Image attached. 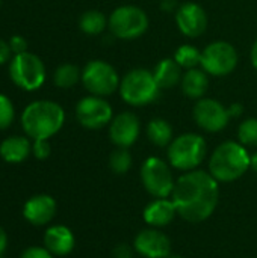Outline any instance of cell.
I'll return each instance as SVG.
<instances>
[{
	"instance_id": "31",
	"label": "cell",
	"mask_w": 257,
	"mask_h": 258,
	"mask_svg": "<svg viewBox=\"0 0 257 258\" xmlns=\"http://www.w3.org/2000/svg\"><path fill=\"white\" fill-rule=\"evenodd\" d=\"M9 47H11V51L12 53L20 54V53L27 51V41L23 36H20V35H14L9 39Z\"/></svg>"
},
{
	"instance_id": "38",
	"label": "cell",
	"mask_w": 257,
	"mask_h": 258,
	"mask_svg": "<svg viewBox=\"0 0 257 258\" xmlns=\"http://www.w3.org/2000/svg\"><path fill=\"white\" fill-rule=\"evenodd\" d=\"M250 168H251L254 172H257V153L254 156H251V165H250Z\"/></svg>"
},
{
	"instance_id": "22",
	"label": "cell",
	"mask_w": 257,
	"mask_h": 258,
	"mask_svg": "<svg viewBox=\"0 0 257 258\" xmlns=\"http://www.w3.org/2000/svg\"><path fill=\"white\" fill-rule=\"evenodd\" d=\"M147 135L156 147H167L173 142V127L162 118H155L148 122Z\"/></svg>"
},
{
	"instance_id": "29",
	"label": "cell",
	"mask_w": 257,
	"mask_h": 258,
	"mask_svg": "<svg viewBox=\"0 0 257 258\" xmlns=\"http://www.w3.org/2000/svg\"><path fill=\"white\" fill-rule=\"evenodd\" d=\"M52 153V148H50V144H48V139H38V141H33L32 144V154L38 159V160H45Z\"/></svg>"
},
{
	"instance_id": "40",
	"label": "cell",
	"mask_w": 257,
	"mask_h": 258,
	"mask_svg": "<svg viewBox=\"0 0 257 258\" xmlns=\"http://www.w3.org/2000/svg\"><path fill=\"white\" fill-rule=\"evenodd\" d=\"M0 2H2V0H0Z\"/></svg>"
},
{
	"instance_id": "13",
	"label": "cell",
	"mask_w": 257,
	"mask_h": 258,
	"mask_svg": "<svg viewBox=\"0 0 257 258\" xmlns=\"http://www.w3.org/2000/svg\"><path fill=\"white\" fill-rule=\"evenodd\" d=\"M139 119L132 112H123L117 115L109 127V138L118 148L132 147L139 136Z\"/></svg>"
},
{
	"instance_id": "35",
	"label": "cell",
	"mask_w": 257,
	"mask_h": 258,
	"mask_svg": "<svg viewBox=\"0 0 257 258\" xmlns=\"http://www.w3.org/2000/svg\"><path fill=\"white\" fill-rule=\"evenodd\" d=\"M229 113H230V116H239L242 113V106L241 104H233L229 109Z\"/></svg>"
},
{
	"instance_id": "32",
	"label": "cell",
	"mask_w": 257,
	"mask_h": 258,
	"mask_svg": "<svg viewBox=\"0 0 257 258\" xmlns=\"http://www.w3.org/2000/svg\"><path fill=\"white\" fill-rule=\"evenodd\" d=\"M133 257V251L130 246L127 245H118L115 249H114V258H132Z\"/></svg>"
},
{
	"instance_id": "23",
	"label": "cell",
	"mask_w": 257,
	"mask_h": 258,
	"mask_svg": "<svg viewBox=\"0 0 257 258\" xmlns=\"http://www.w3.org/2000/svg\"><path fill=\"white\" fill-rule=\"evenodd\" d=\"M108 26L106 17L100 11H86L79 20V27L86 35H98Z\"/></svg>"
},
{
	"instance_id": "17",
	"label": "cell",
	"mask_w": 257,
	"mask_h": 258,
	"mask_svg": "<svg viewBox=\"0 0 257 258\" xmlns=\"http://www.w3.org/2000/svg\"><path fill=\"white\" fill-rule=\"evenodd\" d=\"M74 234L65 225H52L45 230L44 234V246L58 257L68 255L74 249Z\"/></svg>"
},
{
	"instance_id": "37",
	"label": "cell",
	"mask_w": 257,
	"mask_h": 258,
	"mask_svg": "<svg viewBox=\"0 0 257 258\" xmlns=\"http://www.w3.org/2000/svg\"><path fill=\"white\" fill-rule=\"evenodd\" d=\"M174 5H176V0H164L162 8H164L165 11H171V9L174 8Z\"/></svg>"
},
{
	"instance_id": "3",
	"label": "cell",
	"mask_w": 257,
	"mask_h": 258,
	"mask_svg": "<svg viewBox=\"0 0 257 258\" xmlns=\"http://www.w3.org/2000/svg\"><path fill=\"white\" fill-rule=\"evenodd\" d=\"M251 165V156L241 142H224L212 153L209 172L217 181L230 183L241 178Z\"/></svg>"
},
{
	"instance_id": "39",
	"label": "cell",
	"mask_w": 257,
	"mask_h": 258,
	"mask_svg": "<svg viewBox=\"0 0 257 258\" xmlns=\"http://www.w3.org/2000/svg\"><path fill=\"white\" fill-rule=\"evenodd\" d=\"M167 258H183V257H180V255H173V254H170V255H168Z\"/></svg>"
},
{
	"instance_id": "36",
	"label": "cell",
	"mask_w": 257,
	"mask_h": 258,
	"mask_svg": "<svg viewBox=\"0 0 257 258\" xmlns=\"http://www.w3.org/2000/svg\"><path fill=\"white\" fill-rule=\"evenodd\" d=\"M250 57H251V63H253V67L257 70V41L253 44V47H251Z\"/></svg>"
},
{
	"instance_id": "30",
	"label": "cell",
	"mask_w": 257,
	"mask_h": 258,
	"mask_svg": "<svg viewBox=\"0 0 257 258\" xmlns=\"http://www.w3.org/2000/svg\"><path fill=\"white\" fill-rule=\"evenodd\" d=\"M20 258H53V254L45 246H29L23 251Z\"/></svg>"
},
{
	"instance_id": "33",
	"label": "cell",
	"mask_w": 257,
	"mask_h": 258,
	"mask_svg": "<svg viewBox=\"0 0 257 258\" xmlns=\"http://www.w3.org/2000/svg\"><path fill=\"white\" fill-rule=\"evenodd\" d=\"M11 57V47H9V42L0 39V65L6 63Z\"/></svg>"
},
{
	"instance_id": "2",
	"label": "cell",
	"mask_w": 257,
	"mask_h": 258,
	"mask_svg": "<svg viewBox=\"0 0 257 258\" xmlns=\"http://www.w3.org/2000/svg\"><path fill=\"white\" fill-rule=\"evenodd\" d=\"M64 109L48 100H38L27 104L21 113V127L24 133L33 141L50 139L64 125Z\"/></svg>"
},
{
	"instance_id": "24",
	"label": "cell",
	"mask_w": 257,
	"mask_h": 258,
	"mask_svg": "<svg viewBox=\"0 0 257 258\" xmlns=\"http://www.w3.org/2000/svg\"><path fill=\"white\" fill-rule=\"evenodd\" d=\"M79 79H82V73L73 63H64V65L58 67L55 74H53L55 85L58 88H62V89L73 88L79 82Z\"/></svg>"
},
{
	"instance_id": "19",
	"label": "cell",
	"mask_w": 257,
	"mask_h": 258,
	"mask_svg": "<svg viewBox=\"0 0 257 258\" xmlns=\"http://www.w3.org/2000/svg\"><path fill=\"white\" fill-rule=\"evenodd\" d=\"M32 153V144L24 136H9L0 144V157L6 163H21Z\"/></svg>"
},
{
	"instance_id": "28",
	"label": "cell",
	"mask_w": 257,
	"mask_h": 258,
	"mask_svg": "<svg viewBox=\"0 0 257 258\" xmlns=\"http://www.w3.org/2000/svg\"><path fill=\"white\" fill-rule=\"evenodd\" d=\"M15 118V110L12 101L5 95L0 94V130H6Z\"/></svg>"
},
{
	"instance_id": "15",
	"label": "cell",
	"mask_w": 257,
	"mask_h": 258,
	"mask_svg": "<svg viewBox=\"0 0 257 258\" xmlns=\"http://www.w3.org/2000/svg\"><path fill=\"white\" fill-rule=\"evenodd\" d=\"M135 251L145 258H167L171 254L170 239L156 228L142 230L135 239Z\"/></svg>"
},
{
	"instance_id": "5",
	"label": "cell",
	"mask_w": 257,
	"mask_h": 258,
	"mask_svg": "<svg viewBox=\"0 0 257 258\" xmlns=\"http://www.w3.org/2000/svg\"><path fill=\"white\" fill-rule=\"evenodd\" d=\"M161 88L158 86L153 73L136 68L129 71L120 82L121 98L130 106H145L159 97Z\"/></svg>"
},
{
	"instance_id": "10",
	"label": "cell",
	"mask_w": 257,
	"mask_h": 258,
	"mask_svg": "<svg viewBox=\"0 0 257 258\" xmlns=\"http://www.w3.org/2000/svg\"><path fill=\"white\" fill-rule=\"evenodd\" d=\"M203 70L211 76H227L238 65V53L235 47L226 41H215L201 51Z\"/></svg>"
},
{
	"instance_id": "34",
	"label": "cell",
	"mask_w": 257,
	"mask_h": 258,
	"mask_svg": "<svg viewBox=\"0 0 257 258\" xmlns=\"http://www.w3.org/2000/svg\"><path fill=\"white\" fill-rule=\"evenodd\" d=\"M6 248H8V236H6L5 230L0 227V258L5 254Z\"/></svg>"
},
{
	"instance_id": "26",
	"label": "cell",
	"mask_w": 257,
	"mask_h": 258,
	"mask_svg": "<svg viewBox=\"0 0 257 258\" xmlns=\"http://www.w3.org/2000/svg\"><path fill=\"white\" fill-rule=\"evenodd\" d=\"M109 166L115 174H126L132 168V154L127 148L115 150L109 157Z\"/></svg>"
},
{
	"instance_id": "7",
	"label": "cell",
	"mask_w": 257,
	"mask_h": 258,
	"mask_svg": "<svg viewBox=\"0 0 257 258\" xmlns=\"http://www.w3.org/2000/svg\"><path fill=\"white\" fill-rule=\"evenodd\" d=\"M108 26L115 38L120 39H136L142 36L148 29L147 14L133 5H126L117 8L109 20Z\"/></svg>"
},
{
	"instance_id": "8",
	"label": "cell",
	"mask_w": 257,
	"mask_h": 258,
	"mask_svg": "<svg viewBox=\"0 0 257 258\" xmlns=\"http://www.w3.org/2000/svg\"><path fill=\"white\" fill-rule=\"evenodd\" d=\"M82 83L91 95L106 97L120 88V77L115 68L105 60H91L82 71Z\"/></svg>"
},
{
	"instance_id": "4",
	"label": "cell",
	"mask_w": 257,
	"mask_h": 258,
	"mask_svg": "<svg viewBox=\"0 0 257 258\" xmlns=\"http://www.w3.org/2000/svg\"><path fill=\"white\" fill-rule=\"evenodd\" d=\"M208 153V145L203 136L185 133L176 138L168 147V160L171 166L180 171H194L201 165Z\"/></svg>"
},
{
	"instance_id": "1",
	"label": "cell",
	"mask_w": 257,
	"mask_h": 258,
	"mask_svg": "<svg viewBox=\"0 0 257 258\" xmlns=\"http://www.w3.org/2000/svg\"><path fill=\"white\" fill-rule=\"evenodd\" d=\"M177 215L191 224L206 221L220 201L218 181L211 172L194 169L182 175L171 194Z\"/></svg>"
},
{
	"instance_id": "25",
	"label": "cell",
	"mask_w": 257,
	"mask_h": 258,
	"mask_svg": "<svg viewBox=\"0 0 257 258\" xmlns=\"http://www.w3.org/2000/svg\"><path fill=\"white\" fill-rule=\"evenodd\" d=\"M174 60L180 65V68L192 70L201 62V51H198L194 45L183 44L174 53Z\"/></svg>"
},
{
	"instance_id": "9",
	"label": "cell",
	"mask_w": 257,
	"mask_h": 258,
	"mask_svg": "<svg viewBox=\"0 0 257 258\" xmlns=\"http://www.w3.org/2000/svg\"><path fill=\"white\" fill-rule=\"evenodd\" d=\"M141 180L145 190L155 198H168L174 190L170 166L159 157H148L141 168Z\"/></svg>"
},
{
	"instance_id": "27",
	"label": "cell",
	"mask_w": 257,
	"mask_h": 258,
	"mask_svg": "<svg viewBox=\"0 0 257 258\" xmlns=\"http://www.w3.org/2000/svg\"><path fill=\"white\" fill-rule=\"evenodd\" d=\"M238 138L242 145L257 147V118H248L239 125Z\"/></svg>"
},
{
	"instance_id": "20",
	"label": "cell",
	"mask_w": 257,
	"mask_h": 258,
	"mask_svg": "<svg viewBox=\"0 0 257 258\" xmlns=\"http://www.w3.org/2000/svg\"><path fill=\"white\" fill-rule=\"evenodd\" d=\"M180 85H182L183 94L188 98L200 100L204 97V94L208 92V88H209L208 73L204 70H198V68L188 70L185 73V76L182 77Z\"/></svg>"
},
{
	"instance_id": "6",
	"label": "cell",
	"mask_w": 257,
	"mask_h": 258,
	"mask_svg": "<svg viewBox=\"0 0 257 258\" xmlns=\"http://www.w3.org/2000/svg\"><path fill=\"white\" fill-rule=\"evenodd\" d=\"M9 76L12 82L24 91H36L44 85L45 67L42 60L29 51L15 54L9 63Z\"/></svg>"
},
{
	"instance_id": "12",
	"label": "cell",
	"mask_w": 257,
	"mask_h": 258,
	"mask_svg": "<svg viewBox=\"0 0 257 258\" xmlns=\"http://www.w3.org/2000/svg\"><path fill=\"white\" fill-rule=\"evenodd\" d=\"M194 119L200 128L217 133L226 128L230 119L229 109L212 98H200L194 106Z\"/></svg>"
},
{
	"instance_id": "14",
	"label": "cell",
	"mask_w": 257,
	"mask_h": 258,
	"mask_svg": "<svg viewBox=\"0 0 257 258\" xmlns=\"http://www.w3.org/2000/svg\"><path fill=\"white\" fill-rule=\"evenodd\" d=\"M176 23L179 30L188 38H197L204 33L208 27V15L197 3H185L176 12Z\"/></svg>"
},
{
	"instance_id": "18",
	"label": "cell",
	"mask_w": 257,
	"mask_h": 258,
	"mask_svg": "<svg viewBox=\"0 0 257 258\" xmlns=\"http://www.w3.org/2000/svg\"><path fill=\"white\" fill-rule=\"evenodd\" d=\"M177 215L173 200L156 198L144 209V221L153 228H161L168 225Z\"/></svg>"
},
{
	"instance_id": "11",
	"label": "cell",
	"mask_w": 257,
	"mask_h": 258,
	"mask_svg": "<svg viewBox=\"0 0 257 258\" xmlns=\"http://www.w3.org/2000/svg\"><path fill=\"white\" fill-rule=\"evenodd\" d=\"M76 118L85 128L97 130L112 121V107L103 97L89 95L77 103Z\"/></svg>"
},
{
	"instance_id": "16",
	"label": "cell",
	"mask_w": 257,
	"mask_h": 258,
	"mask_svg": "<svg viewBox=\"0 0 257 258\" xmlns=\"http://www.w3.org/2000/svg\"><path fill=\"white\" fill-rule=\"evenodd\" d=\"M56 215V201L53 197L39 194L30 197L23 206L24 219L36 227L47 225Z\"/></svg>"
},
{
	"instance_id": "21",
	"label": "cell",
	"mask_w": 257,
	"mask_h": 258,
	"mask_svg": "<svg viewBox=\"0 0 257 258\" xmlns=\"http://www.w3.org/2000/svg\"><path fill=\"white\" fill-rule=\"evenodd\" d=\"M153 77L161 89H170L179 85L183 76H182L180 65L174 59H162L156 65L153 71Z\"/></svg>"
}]
</instances>
